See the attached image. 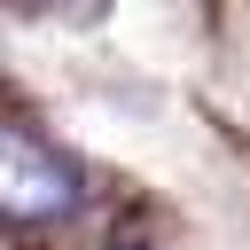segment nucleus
Masks as SVG:
<instances>
[{
  "label": "nucleus",
  "instance_id": "f257e3e1",
  "mask_svg": "<svg viewBox=\"0 0 250 250\" xmlns=\"http://www.w3.org/2000/svg\"><path fill=\"white\" fill-rule=\"evenodd\" d=\"M78 203H86L78 164L55 141H39V133L0 125V227H55Z\"/></svg>",
  "mask_w": 250,
  "mask_h": 250
}]
</instances>
